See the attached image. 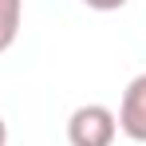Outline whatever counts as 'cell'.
Segmentation results:
<instances>
[{"mask_svg": "<svg viewBox=\"0 0 146 146\" xmlns=\"http://www.w3.org/2000/svg\"><path fill=\"white\" fill-rule=\"evenodd\" d=\"M0 146H8V126H4V119H0Z\"/></svg>", "mask_w": 146, "mask_h": 146, "instance_id": "5b68a950", "label": "cell"}, {"mask_svg": "<svg viewBox=\"0 0 146 146\" xmlns=\"http://www.w3.org/2000/svg\"><path fill=\"white\" fill-rule=\"evenodd\" d=\"M115 134H119V119L99 103L79 107L67 119V142L71 146H111Z\"/></svg>", "mask_w": 146, "mask_h": 146, "instance_id": "6da1fadb", "label": "cell"}, {"mask_svg": "<svg viewBox=\"0 0 146 146\" xmlns=\"http://www.w3.org/2000/svg\"><path fill=\"white\" fill-rule=\"evenodd\" d=\"M87 8H95V12H115V8H122L126 0H83Z\"/></svg>", "mask_w": 146, "mask_h": 146, "instance_id": "277c9868", "label": "cell"}, {"mask_svg": "<svg viewBox=\"0 0 146 146\" xmlns=\"http://www.w3.org/2000/svg\"><path fill=\"white\" fill-rule=\"evenodd\" d=\"M119 130L134 142H146V75L130 79V87L122 91L119 107Z\"/></svg>", "mask_w": 146, "mask_h": 146, "instance_id": "7a4b0ae2", "label": "cell"}, {"mask_svg": "<svg viewBox=\"0 0 146 146\" xmlns=\"http://www.w3.org/2000/svg\"><path fill=\"white\" fill-rule=\"evenodd\" d=\"M20 16H24V4H20V0H0V51H8L16 44Z\"/></svg>", "mask_w": 146, "mask_h": 146, "instance_id": "3957f363", "label": "cell"}]
</instances>
